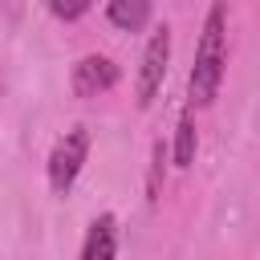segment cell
Returning <instances> with one entry per match:
<instances>
[{"mask_svg": "<svg viewBox=\"0 0 260 260\" xmlns=\"http://www.w3.org/2000/svg\"><path fill=\"white\" fill-rule=\"evenodd\" d=\"M223 69H228V8H223V0H215L203 16V28H199L195 65L187 77V106H195V110L211 106L219 93Z\"/></svg>", "mask_w": 260, "mask_h": 260, "instance_id": "1", "label": "cell"}, {"mask_svg": "<svg viewBox=\"0 0 260 260\" xmlns=\"http://www.w3.org/2000/svg\"><path fill=\"white\" fill-rule=\"evenodd\" d=\"M85 154H89V130L85 126H73L57 138L53 154H49V187L57 195H69L81 167H85Z\"/></svg>", "mask_w": 260, "mask_h": 260, "instance_id": "2", "label": "cell"}, {"mask_svg": "<svg viewBox=\"0 0 260 260\" xmlns=\"http://www.w3.org/2000/svg\"><path fill=\"white\" fill-rule=\"evenodd\" d=\"M167 61H171V28L158 24L142 49V65H138V85H134V98L138 106L146 110L154 102V93L162 89V77H167Z\"/></svg>", "mask_w": 260, "mask_h": 260, "instance_id": "3", "label": "cell"}, {"mask_svg": "<svg viewBox=\"0 0 260 260\" xmlns=\"http://www.w3.org/2000/svg\"><path fill=\"white\" fill-rule=\"evenodd\" d=\"M69 85H73L77 98H98V93H106V89L118 85V65H114L106 53H85V57L73 65Z\"/></svg>", "mask_w": 260, "mask_h": 260, "instance_id": "4", "label": "cell"}, {"mask_svg": "<svg viewBox=\"0 0 260 260\" xmlns=\"http://www.w3.org/2000/svg\"><path fill=\"white\" fill-rule=\"evenodd\" d=\"M114 252H118V219L106 211L89 223L85 244H81V260H114Z\"/></svg>", "mask_w": 260, "mask_h": 260, "instance_id": "5", "label": "cell"}, {"mask_svg": "<svg viewBox=\"0 0 260 260\" xmlns=\"http://www.w3.org/2000/svg\"><path fill=\"white\" fill-rule=\"evenodd\" d=\"M191 110H195V106H187V110L179 114V126H175V150H171L175 167H191V162H195L199 134H195V114H191Z\"/></svg>", "mask_w": 260, "mask_h": 260, "instance_id": "6", "label": "cell"}, {"mask_svg": "<svg viewBox=\"0 0 260 260\" xmlns=\"http://www.w3.org/2000/svg\"><path fill=\"white\" fill-rule=\"evenodd\" d=\"M150 8H154V0H110V24H118V28H142L146 20H150Z\"/></svg>", "mask_w": 260, "mask_h": 260, "instance_id": "7", "label": "cell"}, {"mask_svg": "<svg viewBox=\"0 0 260 260\" xmlns=\"http://www.w3.org/2000/svg\"><path fill=\"white\" fill-rule=\"evenodd\" d=\"M45 4H49V12L57 20H77V16H85L93 8V0H45Z\"/></svg>", "mask_w": 260, "mask_h": 260, "instance_id": "8", "label": "cell"}, {"mask_svg": "<svg viewBox=\"0 0 260 260\" xmlns=\"http://www.w3.org/2000/svg\"><path fill=\"white\" fill-rule=\"evenodd\" d=\"M162 154H167V146L158 142V146H154V167H150V199H158V175H162Z\"/></svg>", "mask_w": 260, "mask_h": 260, "instance_id": "9", "label": "cell"}]
</instances>
